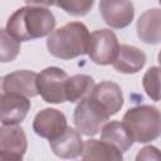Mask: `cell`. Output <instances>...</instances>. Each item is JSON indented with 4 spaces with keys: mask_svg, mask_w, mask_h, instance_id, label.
Instances as JSON below:
<instances>
[{
    "mask_svg": "<svg viewBox=\"0 0 161 161\" xmlns=\"http://www.w3.org/2000/svg\"><path fill=\"white\" fill-rule=\"evenodd\" d=\"M161 11L158 8L148 9L137 20V35L146 44H158L161 40Z\"/></svg>",
    "mask_w": 161,
    "mask_h": 161,
    "instance_id": "9a60e30c",
    "label": "cell"
},
{
    "mask_svg": "<svg viewBox=\"0 0 161 161\" xmlns=\"http://www.w3.org/2000/svg\"><path fill=\"white\" fill-rule=\"evenodd\" d=\"M54 5L69 15L83 16L92 10L94 0H54Z\"/></svg>",
    "mask_w": 161,
    "mask_h": 161,
    "instance_id": "ffe728a7",
    "label": "cell"
},
{
    "mask_svg": "<svg viewBox=\"0 0 161 161\" xmlns=\"http://www.w3.org/2000/svg\"><path fill=\"white\" fill-rule=\"evenodd\" d=\"M30 111V99L14 92L0 93V122L3 125L21 123Z\"/></svg>",
    "mask_w": 161,
    "mask_h": 161,
    "instance_id": "9c48e42d",
    "label": "cell"
},
{
    "mask_svg": "<svg viewBox=\"0 0 161 161\" xmlns=\"http://www.w3.org/2000/svg\"><path fill=\"white\" fill-rule=\"evenodd\" d=\"M67 127L68 125L64 113L55 108L42 109L35 114L33 121V131L49 141L63 133Z\"/></svg>",
    "mask_w": 161,
    "mask_h": 161,
    "instance_id": "8fae6325",
    "label": "cell"
},
{
    "mask_svg": "<svg viewBox=\"0 0 161 161\" xmlns=\"http://www.w3.org/2000/svg\"><path fill=\"white\" fill-rule=\"evenodd\" d=\"M55 26L54 14L42 6H24L8 19L5 30L18 42H29L49 35Z\"/></svg>",
    "mask_w": 161,
    "mask_h": 161,
    "instance_id": "6da1fadb",
    "label": "cell"
},
{
    "mask_svg": "<svg viewBox=\"0 0 161 161\" xmlns=\"http://www.w3.org/2000/svg\"><path fill=\"white\" fill-rule=\"evenodd\" d=\"M119 49L116 34L109 29H98L89 34L87 54L98 65H109L114 62Z\"/></svg>",
    "mask_w": 161,
    "mask_h": 161,
    "instance_id": "5b68a950",
    "label": "cell"
},
{
    "mask_svg": "<svg viewBox=\"0 0 161 161\" xmlns=\"http://www.w3.org/2000/svg\"><path fill=\"white\" fill-rule=\"evenodd\" d=\"M49 145L54 155L60 158H75L80 156L83 150L82 136L72 127H67L63 133L50 140Z\"/></svg>",
    "mask_w": 161,
    "mask_h": 161,
    "instance_id": "4fadbf2b",
    "label": "cell"
},
{
    "mask_svg": "<svg viewBox=\"0 0 161 161\" xmlns=\"http://www.w3.org/2000/svg\"><path fill=\"white\" fill-rule=\"evenodd\" d=\"M83 160H122V152L114 146L102 141L89 138L83 142V150L80 153Z\"/></svg>",
    "mask_w": 161,
    "mask_h": 161,
    "instance_id": "e0dca14e",
    "label": "cell"
},
{
    "mask_svg": "<svg viewBox=\"0 0 161 161\" xmlns=\"http://www.w3.org/2000/svg\"><path fill=\"white\" fill-rule=\"evenodd\" d=\"M99 11L104 23L113 29L128 26L135 16V6L131 0H99Z\"/></svg>",
    "mask_w": 161,
    "mask_h": 161,
    "instance_id": "30bf717a",
    "label": "cell"
},
{
    "mask_svg": "<svg viewBox=\"0 0 161 161\" xmlns=\"http://www.w3.org/2000/svg\"><path fill=\"white\" fill-rule=\"evenodd\" d=\"M142 87L147 96L155 101H160V68L151 67L142 78Z\"/></svg>",
    "mask_w": 161,
    "mask_h": 161,
    "instance_id": "44dd1931",
    "label": "cell"
},
{
    "mask_svg": "<svg viewBox=\"0 0 161 161\" xmlns=\"http://www.w3.org/2000/svg\"><path fill=\"white\" fill-rule=\"evenodd\" d=\"M36 73L33 70L23 69L9 73L4 77H0V93L3 92H14L20 93L26 97H35L36 91Z\"/></svg>",
    "mask_w": 161,
    "mask_h": 161,
    "instance_id": "7c38bea8",
    "label": "cell"
},
{
    "mask_svg": "<svg viewBox=\"0 0 161 161\" xmlns=\"http://www.w3.org/2000/svg\"><path fill=\"white\" fill-rule=\"evenodd\" d=\"M94 87V79L87 74H75L68 77L65 84L67 102L75 103L87 97Z\"/></svg>",
    "mask_w": 161,
    "mask_h": 161,
    "instance_id": "ac0fdd59",
    "label": "cell"
},
{
    "mask_svg": "<svg viewBox=\"0 0 161 161\" xmlns=\"http://www.w3.org/2000/svg\"><path fill=\"white\" fill-rule=\"evenodd\" d=\"M155 151H158V150L153 146H146L142 150H140L138 155L136 156V160H150L152 158V152Z\"/></svg>",
    "mask_w": 161,
    "mask_h": 161,
    "instance_id": "7402d4cb",
    "label": "cell"
},
{
    "mask_svg": "<svg viewBox=\"0 0 161 161\" xmlns=\"http://www.w3.org/2000/svg\"><path fill=\"white\" fill-rule=\"evenodd\" d=\"M68 74L58 67H48L36 74V91L38 94L47 103H64L65 97V84Z\"/></svg>",
    "mask_w": 161,
    "mask_h": 161,
    "instance_id": "277c9868",
    "label": "cell"
},
{
    "mask_svg": "<svg viewBox=\"0 0 161 161\" xmlns=\"http://www.w3.org/2000/svg\"><path fill=\"white\" fill-rule=\"evenodd\" d=\"M20 53V42L13 38L5 29H0V62H13Z\"/></svg>",
    "mask_w": 161,
    "mask_h": 161,
    "instance_id": "d6986e66",
    "label": "cell"
},
{
    "mask_svg": "<svg viewBox=\"0 0 161 161\" xmlns=\"http://www.w3.org/2000/svg\"><path fill=\"white\" fill-rule=\"evenodd\" d=\"M88 43V28L80 21H72L48 35L47 48L53 57L68 60L87 54Z\"/></svg>",
    "mask_w": 161,
    "mask_h": 161,
    "instance_id": "7a4b0ae2",
    "label": "cell"
},
{
    "mask_svg": "<svg viewBox=\"0 0 161 161\" xmlns=\"http://www.w3.org/2000/svg\"><path fill=\"white\" fill-rule=\"evenodd\" d=\"M88 97L108 116H114L123 106V93L121 87L111 80L94 84Z\"/></svg>",
    "mask_w": 161,
    "mask_h": 161,
    "instance_id": "ba28073f",
    "label": "cell"
},
{
    "mask_svg": "<svg viewBox=\"0 0 161 161\" xmlns=\"http://www.w3.org/2000/svg\"><path fill=\"white\" fill-rule=\"evenodd\" d=\"M145 64H146V54L141 49L128 44L119 45L118 54L114 62L112 63L113 68L117 72L125 74H135L140 72Z\"/></svg>",
    "mask_w": 161,
    "mask_h": 161,
    "instance_id": "5bb4252c",
    "label": "cell"
},
{
    "mask_svg": "<svg viewBox=\"0 0 161 161\" xmlns=\"http://www.w3.org/2000/svg\"><path fill=\"white\" fill-rule=\"evenodd\" d=\"M108 118L109 117L88 96L79 101L73 114L77 131L88 137L96 136Z\"/></svg>",
    "mask_w": 161,
    "mask_h": 161,
    "instance_id": "8992f818",
    "label": "cell"
},
{
    "mask_svg": "<svg viewBox=\"0 0 161 161\" xmlns=\"http://www.w3.org/2000/svg\"><path fill=\"white\" fill-rule=\"evenodd\" d=\"M133 142L147 143L158 138L161 132V114L157 107L140 104L127 109L122 119Z\"/></svg>",
    "mask_w": 161,
    "mask_h": 161,
    "instance_id": "3957f363",
    "label": "cell"
},
{
    "mask_svg": "<svg viewBox=\"0 0 161 161\" xmlns=\"http://www.w3.org/2000/svg\"><path fill=\"white\" fill-rule=\"evenodd\" d=\"M101 140L114 146L122 153L128 151L133 145V140L127 131L123 122L111 121L102 126L101 128Z\"/></svg>",
    "mask_w": 161,
    "mask_h": 161,
    "instance_id": "2e32d148",
    "label": "cell"
},
{
    "mask_svg": "<svg viewBox=\"0 0 161 161\" xmlns=\"http://www.w3.org/2000/svg\"><path fill=\"white\" fill-rule=\"evenodd\" d=\"M26 5L29 6H42V8H48L50 5H54V0H24Z\"/></svg>",
    "mask_w": 161,
    "mask_h": 161,
    "instance_id": "603a6c76",
    "label": "cell"
},
{
    "mask_svg": "<svg viewBox=\"0 0 161 161\" xmlns=\"http://www.w3.org/2000/svg\"><path fill=\"white\" fill-rule=\"evenodd\" d=\"M28 148L26 135L18 125H4L0 127V160H23Z\"/></svg>",
    "mask_w": 161,
    "mask_h": 161,
    "instance_id": "52a82bcc",
    "label": "cell"
}]
</instances>
